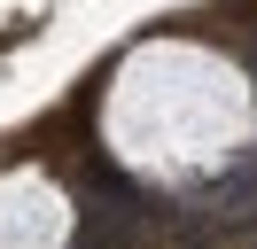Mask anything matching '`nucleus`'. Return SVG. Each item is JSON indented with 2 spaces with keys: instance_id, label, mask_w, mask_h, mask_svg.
I'll list each match as a JSON object with an SVG mask.
<instances>
[]
</instances>
